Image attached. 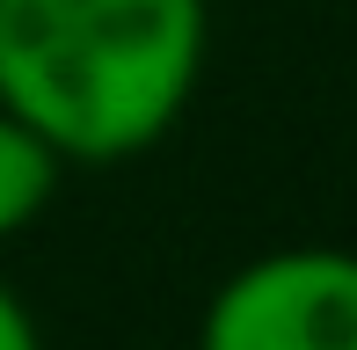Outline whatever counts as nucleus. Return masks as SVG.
Listing matches in <instances>:
<instances>
[{"label": "nucleus", "instance_id": "1", "mask_svg": "<svg viewBox=\"0 0 357 350\" xmlns=\"http://www.w3.org/2000/svg\"><path fill=\"white\" fill-rule=\"evenodd\" d=\"M204 52V0H0V109L66 168H117L183 124Z\"/></svg>", "mask_w": 357, "mask_h": 350}, {"label": "nucleus", "instance_id": "2", "mask_svg": "<svg viewBox=\"0 0 357 350\" xmlns=\"http://www.w3.org/2000/svg\"><path fill=\"white\" fill-rule=\"evenodd\" d=\"M197 350H357V248H263L204 299Z\"/></svg>", "mask_w": 357, "mask_h": 350}, {"label": "nucleus", "instance_id": "3", "mask_svg": "<svg viewBox=\"0 0 357 350\" xmlns=\"http://www.w3.org/2000/svg\"><path fill=\"white\" fill-rule=\"evenodd\" d=\"M59 183H66V161H59V153L44 146L22 117L0 109V248H8L15 234H29L44 212H52Z\"/></svg>", "mask_w": 357, "mask_h": 350}, {"label": "nucleus", "instance_id": "4", "mask_svg": "<svg viewBox=\"0 0 357 350\" xmlns=\"http://www.w3.org/2000/svg\"><path fill=\"white\" fill-rule=\"evenodd\" d=\"M0 350H44V328H37V314H29V299L15 292L8 277H0Z\"/></svg>", "mask_w": 357, "mask_h": 350}]
</instances>
